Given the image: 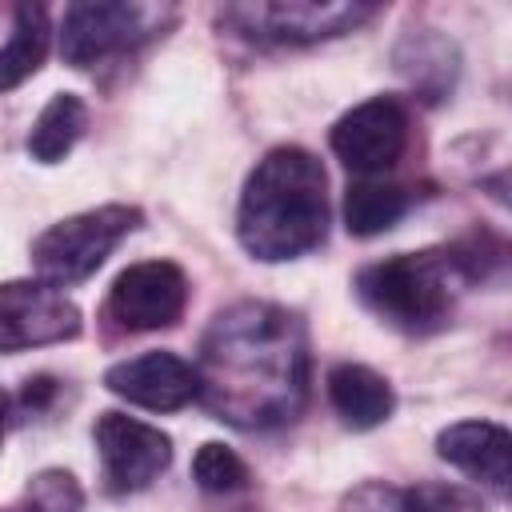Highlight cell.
I'll return each mask as SVG.
<instances>
[{"label": "cell", "mask_w": 512, "mask_h": 512, "mask_svg": "<svg viewBox=\"0 0 512 512\" xmlns=\"http://www.w3.org/2000/svg\"><path fill=\"white\" fill-rule=\"evenodd\" d=\"M84 128H88V104L76 92H56L40 108V116L28 132V152L40 164H60L72 152V144L84 136Z\"/></svg>", "instance_id": "cell-14"}, {"label": "cell", "mask_w": 512, "mask_h": 512, "mask_svg": "<svg viewBox=\"0 0 512 512\" xmlns=\"http://www.w3.org/2000/svg\"><path fill=\"white\" fill-rule=\"evenodd\" d=\"M148 8L124 4V0H96V4H72L64 12L60 28V56L72 68H92L136 40L148 36Z\"/></svg>", "instance_id": "cell-10"}, {"label": "cell", "mask_w": 512, "mask_h": 512, "mask_svg": "<svg viewBox=\"0 0 512 512\" xmlns=\"http://www.w3.org/2000/svg\"><path fill=\"white\" fill-rule=\"evenodd\" d=\"M468 284L452 248L396 252L356 276L360 300L400 332H432L448 320L456 288Z\"/></svg>", "instance_id": "cell-3"}, {"label": "cell", "mask_w": 512, "mask_h": 512, "mask_svg": "<svg viewBox=\"0 0 512 512\" xmlns=\"http://www.w3.org/2000/svg\"><path fill=\"white\" fill-rule=\"evenodd\" d=\"M104 384L120 400L140 404L148 412H176L196 400V368L172 352H144L120 360L104 372Z\"/></svg>", "instance_id": "cell-11"}, {"label": "cell", "mask_w": 512, "mask_h": 512, "mask_svg": "<svg viewBox=\"0 0 512 512\" xmlns=\"http://www.w3.org/2000/svg\"><path fill=\"white\" fill-rule=\"evenodd\" d=\"M436 452H440V460H448L464 476L488 484L492 492H500V496L508 492V452H512L508 428H500L492 420H460L436 436Z\"/></svg>", "instance_id": "cell-12"}, {"label": "cell", "mask_w": 512, "mask_h": 512, "mask_svg": "<svg viewBox=\"0 0 512 512\" xmlns=\"http://www.w3.org/2000/svg\"><path fill=\"white\" fill-rule=\"evenodd\" d=\"M48 56V12L40 4H20L12 12L8 44L0 48V92L24 84Z\"/></svg>", "instance_id": "cell-16"}, {"label": "cell", "mask_w": 512, "mask_h": 512, "mask_svg": "<svg viewBox=\"0 0 512 512\" xmlns=\"http://www.w3.org/2000/svg\"><path fill=\"white\" fill-rule=\"evenodd\" d=\"M400 512H488V504L456 484H416L400 492Z\"/></svg>", "instance_id": "cell-19"}, {"label": "cell", "mask_w": 512, "mask_h": 512, "mask_svg": "<svg viewBox=\"0 0 512 512\" xmlns=\"http://www.w3.org/2000/svg\"><path fill=\"white\" fill-rule=\"evenodd\" d=\"M188 304V276L172 260L128 264L108 292V316L128 332L172 328Z\"/></svg>", "instance_id": "cell-9"}, {"label": "cell", "mask_w": 512, "mask_h": 512, "mask_svg": "<svg viewBox=\"0 0 512 512\" xmlns=\"http://www.w3.org/2000/svg\"><path fill=\"white\" fill-rule=\"evenodd\" d=\"M196 396L216 420L272 428L308 396V340L296 312L264 300L224 308L200 344Z\"/></svg>", "instance_id": "cell-1"}, {"label": "cell", "mask_w": 512, "mask_h": 512, "mask_svg": "<svg viewBox=\"0 0 512 512\" xmlns=\"http://www.w3.org/2000/svg\"><path fill=\"white\" fill-rule=\"evenodd\" d=\"M192 476H196V484H200L204 492H212V496L248 488V464H244L228 444H216V440L200 444V452H196V460H192Z\"/></svg>", "instance_id": "cell-17"}, {"label": "cell", "mask_w": 512, "mask_h": 512, "mask_svg": "<svg viewBox=\"0 0 512 512\" xmlns=\"http://www.w3.org/2000/svg\"><path fill=\"white\" fill-rule=\"evenodd\" d=\"M4 420H8V396H4V388H0V440H4Z\"/></svg>", "instance_id": "cell-20"}, {"label": "cell", "mask_w": 512, "mask_h": 512, "mask_svg": "<svg viewBox=\"0 0 512 512\" xmlns=\"http://www.w3.org/2000/svg\"><path fill=\"white\" fill-rule=\"evenodd\" d=\"M328 400H332L336 416L356 432L384 424L396 408L392 384L364 364H336L328 372Z\"/></svg>", "instance_id": "cell-13"}, {"label": "cell", "mask_w": 512, "mask_h": 512, "mask_svg": "<svg viewBox=\"0 0 512 512\" xmlns=\"http://www.w3.org/2000/svg\"><path fill=\"white\" fill-rule=\"evenodd\" d=\"M108 492H140L172 464V440L124 412H104L92 428Z\"/></svg>", "instance_id": "cell-8"}, {"label": "cell", "mask_w": 512, "mask_h": 512, "mask_svg": "<svg viewBox=\"0 0 512 512\" xmlns=\"http://www.w3.org/2000/svg\"><path fill=\"white\" fill-rule=\"evenodd\" d=\"M412 208V192L388 180H356L344 192V224L352 236H380Z\"/></svg>", "instance_id": "cell-15"}, {"label": "cell", "mask_w": 512, "mask_h": 512, "mask_svg": "<svg viewBox=\"0 0 512 512\" xmlns=\"http://www.w3.org/2000/svg\"><path fill=\"white\" fill-rule=\"evenodd\" d=\"M324 164L296 144L272 148L244 180L236 236L256 260H292L312 252L328 232Z\"/></svg>", "instance_id": "cell-2"}, {"label": "cell", "mask_w": 512, "mask_h": 512, "mask_svg": "<svg viewBox=\"0 0 512 512\" xmlns=\"http://www.w3.org/2000/svg\"><path fill=\"white\" fill-rule=\"evenodd\" d=\"M136 224H140V208L132 204H100L80 216H68L36 236L32 268L52 288L88 280Z\"/></svg>", "instance_id": "cell-4"}, {"label": "cell", "mask_w": 512, "mask_h": 512, "mask_svg": "<svg viewBox=\"0 0 512 512\" xmlns=\"http://www.w3.org/2000/svg\"><path fill=\"white\" fill-rule=\"evenodd\" d=\"M84 488L64 468H44L24 488V512H80Z\"/></svg>", "instance_id": "cell-18"}, {"label": "cell", "mask_w": 512, "mask_h": 512, "mask_svg": "<svg viewBox=\"0 0 512 512\" xmlns=\"http://www.w3.org/2000/svg\"><path fill=\"white\" fill-rule=\"evenodd\" d=\"M372 4H316V0H280V4H228L220 20L256 44H316L372 20Z\"/></svg>", "instance_id": "cell-5"}, {"label": "cell", "mask_w": 512, "mask_h": 512, "mask_svg": "<svg viewBox=\"0 0 512 512\" xmlns=\"http://www.w3.org/2000/svg\"><path fill=\"white\" fill-rule=\"evenodd\" d=\"M80 332V308L44 280L0 284V352L60 344Z\"/></svg>", "instance_id": "cell-7"}, {"label": "cell", "mask_w": 512, "mask_h": 512, "mask_svg": "<svg viewBox=\"0 0 512 512\" xmlns=\"http://www.w3.org/2000/svg\"><path fill=\"white\" fill-rule=\"evenodd\" d=\"M332 152L356 176L392 168L408 148V108L396 96H372L332 124Z\"/></svg>", "instance_id": "cell-6"}]
</instances>
